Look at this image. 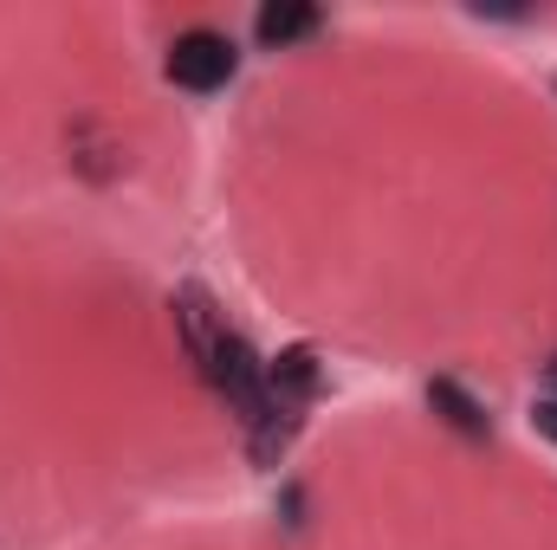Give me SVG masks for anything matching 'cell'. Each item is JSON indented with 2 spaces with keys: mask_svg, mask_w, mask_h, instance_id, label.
I'll return each mask as SVG.
<instances>
[{
  "mask_svg": "<svg viewBox=\"0 0 557 550\" xmlns=\"http://www.w3.org/2000/svg\"><path fill=\"white\" fill-rule=\"evenodd\" d=\"M195 370L208 376V389H214V396L234 409V421H240L247 434H253V427H260V421L278 409L273 389H267V363L253 357V343H247L240 330H221V337H214V350H208Z\"/></svg>",
  "mask_w": 557,
  "mask_h": 550,
  "instance_id": "obj_1",
  "label": "cell"
},
{
  "mask_svg": "<svg viewBox=\"0 0 557 550\" xmlns=\"http://www.w3.org/2000/svg\"><path fill=\"white\" fill-rule=\"evenodd\" d=\"M234 65H240L234 39L195 26V33H182V39L169 46V65H162V72H169V85H182V91H221V85L234 78Z\"/></svg>",
  "mask_w": 557,
  "mask_h": 550,
  "instance_id": "obj_2",
  "label": "cell"
},
{
  "mask_svg": "<svg viewBox=\"0 0 557 550\" xmlns=\"http://www.w3.org/2000/svg\"><path fill=\"white\" fill-rule=\"evenodd\" d=\"M318 350L311 343H292V350H278L273 363H267V389H273V402L285 409H305L311 396H318Z\"/></svg>",
  "mask_w": 557,
  "mask_h": 550,
  "instance_id": "obj_3",
  "label": "cell"
},
{
  "mask_svg": "<svg viewBox=\"0 0 557 550\" xmlns=\"http://www.w3.org/2000/svg\"><path fill=\"white\" fill-rule=\"evenodd\" d=\"M428 409L441 414L447 427H460L467 440H486V434H493L486 409H480V402H473V396H467L460 383H447V376H441V383H428Z\"/></svg>",
  "mask_w": 557,
  "mask_h": 550,
  "instance_id": "obj_4",
  "label": "cell"
},
{
  "mask_svg": "<svg viewBox=\"0 0 557 550\" xmlns=\"http://www.w3.org/2000/svg\"><path fill=\"white\" fill-rule=\"evenodd\" d=\"M253 33H260V46H292V39L318 33V7L311 0H273V7H260Z\"/></svg>",
  "mask_w": 557,
  "mask_h": 550,
  "instance_id": "obj_5",
  "label": "cell"
},
{
  "mask_svg": "<svg viewBox=\"0 0 557 550\" xmlns=\"http://www.w3.org/2000/svg\"><path fill=\"white\" fill-rule=\"evenodd\" d=\"M532 427L557 447V402H552V396H539V402H532Z\"/></svg>",
  "mask_w": 557,
  "mask_h": 550,
  "instance_id": "obj_6",
  "label": "cell"
},
{
  "mask_svg": "<svg viewBox=\"0 0 557 550\" xmlns=\"http://www.w3.org/2000/svg\"><path fill=\"white\" fill-rule=\"evenodd\" d=\"M545 376H552V402H557V357H552V370H545Z\"/></svg>",
  "mask_w": 557,
  "mask_h": 550,
  "instance_id": "obj_7",
  "label": "cell"
}]
</instances>
